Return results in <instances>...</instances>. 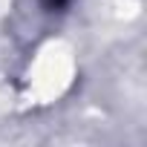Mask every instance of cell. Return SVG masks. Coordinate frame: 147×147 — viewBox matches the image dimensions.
<instances>
[{"label":"cell","mask_w":147,"mask_h":147,"mask_svg":"<svg viewBox=\"0 0 147 147\" xmlns=\"http://www.w3.org/2000/svg\"><path fill=\"white\" fill-rule=\"evenodd\" d=\"M40 3H43V9H49V12H61L69 0H40Z\"/></svg>","instance_id":"1"}]
</instances>
